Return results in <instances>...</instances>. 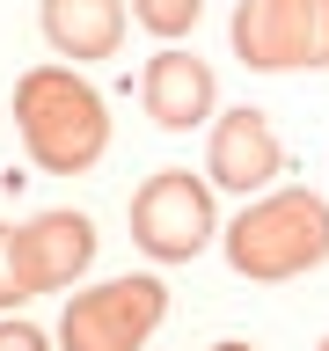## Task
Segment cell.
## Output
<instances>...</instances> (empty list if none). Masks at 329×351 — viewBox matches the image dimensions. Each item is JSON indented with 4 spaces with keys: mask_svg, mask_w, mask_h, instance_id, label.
<instances>
[{
    "mask_svg": "<svg viewBox=\"0 0 329 351\" xmlns=\"http://www.w3.org/2000/svg\"><path fill=\"white\" fill-rule=\"evenodd\" d=\"M15 132L44 176H88L110 147V110L73 66H29L15 81Z\"/></svg>",
    "mask_w": 329,
    "mask_h": 351,
    "instance_id": "cell-1",
    "label": "cell"
},
{
    "mask_svg": "<svg viewBox=\"0 0 329 351\" xmlns=\"http://www.w3.org/2000/svg\"><path fill=\"white\" fill-rule=\"evenodd\" d=\"M227 263H234V278H256V285H285L315 263H329V197L263 191L227 227Z\"/></svg>",
    "mask_w": 329,
    "mask_h": 351,
    "instance_id": "cell-2",
    "label": "cell"
},
{
    "mask_svg": "<svg viewBox=\"0 0 329 351\" xmlns=\"http://www.w3.org/2000/svg\"><path fill=\"white\" fill-rule=\"evenodd\" d=\"M169 315V285L132 271V278H103L73 293L59 315V351H139Z\"/></svg>",
    "mask_w": 329,
    "mask_h": 351,
    "instance_id": "cell-3",
    "label": "cell"
},
{
    "mask_svg": "<svg viewBox=\"0 0 329 351\" xmlns=\"http://www.w3.org/2000/svg\"><path fill=\"white\" fill-rule=\"evenodd\" d=\"M234 59L256 73L329 66V0H234Z\"/></svg>",
    "mask_w": 329,
    "mask_h": 351,
    "instance_id": "cell-4",
    "label": "cell"
},
{
    "mask_svg": "<svg viewBox=\"0 0 329 351\" xmlns=\"http://www.w3.org/2000/svg\"><path fill=\"white\" fill-rule=\"evenodd\" d=\"M132 241L154 263H191L212 241V191L191 169H161L132 191Z\"/></svg>",
    "mask_w": 329,
    "mask_h": 351,
    "instance_id": "cell-5",
    "label": "cell"
},
{
    "mask_svg": "<svg viewBox=\"0 0 329 351\" xmlns=\"http://www.w3.org/2000/svg\"><path fill=\"white\" fill-rule=\"evenodd\" d=\"M95 263V219L88 213H37L29 227H15V278L22 300L29 293H59Z\"/></svg>",
    "mask_w": 329,
    "mask_h": 351,
    "instance_id": "cell-6",
    "label": "cell"
},
{
    "mask_svg": "<svg viewBox=\"0 0 329 351\" xmlns=\"http://www.w3.org/2000/svg\"><path fill=\"white\" fill-rule=\"evenodd\" d=\"M285 169V147L278 132H271V117L263 110H227V117H212V147H205V176H212L219 191H271V176Z\"/></svg>",
    "mask_w": 329,
    "mask_h": 351,
    "instance_id": "cell-7",
    "label": "cell"
},
{
    "mask_svg": "<svg viewBox=\"0 0 329 351\" xmlns=\"http://www.w3.org/2000/svg\"><path fill=\"white\" fill-rule=\"evenodd\" d=\"M212 95H219V81H212V66L197 59V51H154L147 59V73H139V103H147V117L161 132H191V125H205L212 117Z\"/></svg>",
    "mask_w": 329,
    "mask_h": 351,
    "instance_id": "cell-8",
    "label": "cell"
},
{
    "mask_svg": "<svg viewBox=\"0 0 329 351\" xmlns=\"http://www.w3.org/2000/svg\"><path fill=\"white\" fill-rule=\"evenodd\" d=\"M44 44L59 59H117L125 44V0H44Z\"/></svg>",
    "mask_w": 329,
    "mask_h": 351,
    "instance_id": "cell-9",
    "label": "cell"
},
{
    "mask_svg": "<svg viewBox=\"0 0 329 351\" xmlns=\"http://www.w3.org/2000/svg\"><path fill=\"white\" fill-rule=\"evenodd\" d=\"M197 15H205V0H132V22H139V29H154L161 44L191 37Z\"/></svg>",
    "mask_w": 329,
    "mask_h": 351,
    "instance_id": "cell-10",
    "label": "cell"
},
{
    "mask_svg": "<svg viewBox=\"0 0 329 351\" xmlns=\"http://www.w3.org/2000/svg\"><path fill=\"white\" fill-rule=\"evenodd\" d=\"M22 300V278H15V227H0V307Z\"/></svg>",
    "mask_w": 329,
    "mask_h": 351,
    "instance_id": "cell-11",
    "label": "cell"
},
{
    "mask_svg": "<svg viewBox=\"0 0 329 351\" xmlns=\"http://www.w3.org/2000/svg\"><path fill=\"white\" fill-rule=\"evenodd\" d=\"M0 351H51V337L37 322H0Z\"/></svg>",
    "mask_w": 329,
    "mask_h": 351,
    "instance_id": "cell-12",
    "label": "cell"
},
{
    "mask_svg": "<svg viewBox=\"0 0 329 351\" xmlns=\"http://www.w3.org/2000/svg\"><path fill=\"white\" fill-rule=\"evenodd\" d=\"M212 351H256V344H212Z\"/></svg>",
    "mask_w": 329,
    "mask_h": 351,
    "instance_id": "cell-13",
    "label": "cell"
},
{
    "mask_svg": "<svg viewBox=\"0 0 329 351\" xmlns=\"http://www.w3.org/2000/svg\"><path fill=\"white\" fill-rule=\"evenodd\" d=\"M322 351H329V337H322Z\"/></svg>",
    "mask_w": 329,
    "mask_h": 351,
    "instance_id": "cell-14",
    "label": "cell"
}]
</instances>
